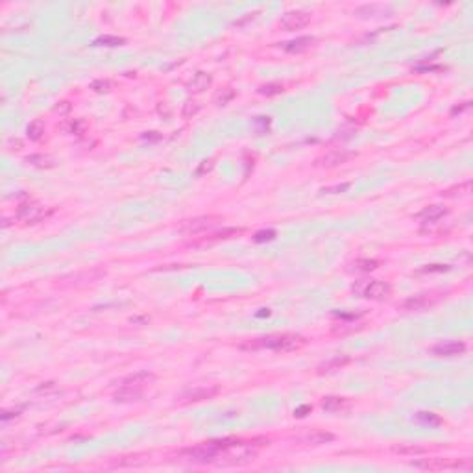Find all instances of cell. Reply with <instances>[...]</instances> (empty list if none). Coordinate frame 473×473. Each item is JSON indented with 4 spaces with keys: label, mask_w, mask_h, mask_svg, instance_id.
Returning a JSON list of instances; mask_svg holds the SVG:
<instances>
[{
    "label": "cell",
    "mask_w": 473,
    "mask_h": 473,
    "mask_svg": "<svg viewBox=\"0 0 473 473\" xmlns=\"http://www.w3.org/2000/svg\"><path fill=\"white\" fill-rule=\"evenodd\" d=\"M276 231L274 229H266V231H259V233H255V237H253V240L255 242H266V240H274L276 239Z\"/></svg>",
    "instance_id": "4dcf8cb0"
},
{
    "label": "cell",
    "mask_w": 473,
    "mask_h": 473,
    "mask_svg": "<svg viewBox=\"0 0 473 473\" xmlns=\"http://www.w3.org/2000/svg\"><path fill=\"white\" fill-rule=\"evenodd\" d=\"M470 190H472V182H466V183H462V185H459V187H453V189H449V190H446V196H466L470 194Z\"/></svg>",
    "instance_id": "484cf974"
},
{
    "label": "cell",
    "mask_w": 473,
    "mask_h": 473,
    "mask_svg": "<svg viewBox=\"0 0 473 473\" xmlns=\"http://www.w3.org/2000/svg\"><path fill=\"white\" fill-rule=\"evenodd\" d=\"M141 395H143V392H141V390H137V388H120L117 394H115V401H120V403H124V401H137Z\"/></svg>",
    "instance_id": "d6986e66"
},
{
    "label": "cell",
    "mask_w": 473,
    "mask_h": 473,
    "mask_svg": "<svg viewBox=\"0 0 473 473\" xmlns=\"http://www.w3.org/2000/svg\"><path fill=\"white\" fill-rule=\"evenodd\" d=\"M414 468H420V470H429V472H440V470H451V468H466L470 470V462H460V460H453V459H440V457H433V459H421V460H414L412 462Z\"/></svg>",
    "instance_id": "277c9868"
},
{
    "label": "cell",
    "mask_w": 473,
    "mask_h": 473,
    "mask_svg": "<svg viewBox=\"0 0 473 473\" xmlns=\"http://www.w3.org/2000/svg\"><path fill=\"white\" fill-rule=\"evenodd\" d=\"M213 167H214V161H213V159H207V161H203L200 167H198L196 174H198V176L205 174V172H209V170H213Z\"/></svg>",
    "instance_id": "e575fe53"
},
{
    "label": "cell",
    "mask_w": 473,
    "mask_h": 473,
    "mask_svg": "<svg viewBox=\"0 0 473 473\" xmlns=\"http://www.w3.org/2000/svg\"><path fill=\"white\" fill-rule=\"evenodd\" d=\"M379 266V261L376 259H357L353 263V270H359V272H372L376 270Z\"/></svg>",
    "instance_id": "603a6c76"
},
{
    "label": "cell",
    "mask_w": 473,
    "mask_h": 473,
    "mask_svg": "<svg viewBox=\"0 0 473 473\" xmlns=\"http://www.w3.org/2000/svg\"><path fill=\"white\" fill-rule=\"evenodd\" d=\"M394 451H397V453H423V449L421 447H394Z\"/></svg>",
    "instance_id": "d590c367"
},
{
    "label": "cell",
    "mask_w": 473,
    "mask_h": 473,
    "mask_svg": "<svg viewBox=\"0 0 473 473\" xmlns=\"http://www.w3.org/2000/svg\"><path fill=\"white\" fill-rule=\"evenodd\" d=\"M95 45L96 46H120L126 45V39L124 37H117V35H102L95 39Z\"/></svg>",
    "instance_id": "7402d4cb"
},
{
    "label": "cell",
    "mask_w": 473,
    "mask_h": 473,
    "mask_svg": "<svg viewBox=\"0 0 473 473\" xmlns=\"http://www.w3.org/2000/svg\"><path fill=\"white\" fill-rule=\"evenodd\" d=\"M447 214V209L444 205H429L418 214V218L421 220V224H431V222H438L442 220Z\"/></svg>",
    "instance_id": "4fadbf2b"
},
{
    "label": "cell",
    "mask_w": 473,
    "mask_h": 473,
    "mask_svg": "<svg viewBox=\"0 0 473 473\" xmlns=\"http://www.w3.org/2000/svg\"><path fill=\"white\" fill-rule=\"evenodd\" d=\"M466 351V344L464 342H442L438 346L431 348V353L436 357H455V355H462Z\"/></svg>",
    "instance_id": "8fae6325"
},
{
    "label": "cell",
    "mask_w": 473,
    "mask_h": 473,
    "mask_svg": "<svg viewBox=\"0 0 473 473\" xmlns=\"http://www.w3.org/2000/svg\"><path fill=\"white\" fill-rule=\"evenodd\" d=\"M348 363H350V359H348V357H337V359H331V361H327V363L320 364V366H318V372H320V374H325V372H335V370H340L342 366H346Z\"/></svg>",
    "instance_id": "ac0fdd59"
},
{
    "label": "cell",
    "mask_w": 473,
    "mask_h": 473,
    "mask_svg": "<svg viewBox=\"0 0 473 473\" xmlns=\"http://www.w3.org/2000/svg\"><path fill=\"white\" fill-rule=\"evenodd\" d=\"M436 301H438V296H434V294H416L403 301L401 309L403 311H421L425 307L434 305Z\"/></svg>",
    "instance_id": "9c48e42d"
},
{
    "label": "cell",
    "mask_w": 473,
    "mask_h": 473,
    "mask_svg": "<svg viewBox=\"0 0 473 473\" xmlns=\"http://www.w3.org/2000/svg\"><path fill=\"white\" fill-rule=\"evenodd\" d=\"M220 222L218 216H198V218H192V220H185L180 226V233L183 235H196L201 233L205 229H211L213 226H216Z\"/></svg>",
    "instance_id": "5b68a950"
},
{
    "label": "cell",
    "mask_w": 473,
    "mask_h": 473,
    "mask_svg": "<svg viewBox=\"0 0 473 473\" xmlns=\"http://www.w3.org/2000/svg\"><path fill=\"white\" fill-rule=\"evenodd\" d=\"M309 410H311V407H309V405H305V407H299L298 410L294 412V416H298V418H303L305 412H309Z\"/></svg>",
    "instance_id": "8d00e7d4"
},
{
    "label": "cell",
    "mask_w": 473,
    "mask_h": 473,
    "mask_svg": "<svg viewBox=\"0 0 473 473\" xmlns=\"http://www.w3.org/2000/svg\"><path fill=\"white\" fill-rule=\"evenodd\" d=\"M211 84H213V76L211 74H207V72H196L194 78L189 82L187 87L190 93H203Z\"/></svg>",
    "instance_id": "5bb4252c"
},
{
    "label": "cell",
    "mask_w": 473,
    "mask_h": 473,
    "mask_svg": "<svg viewBox=\"0 0 473 473\" xmlns=\"http://www.w3.org/2000/svg\"><path fill=\"white\" fill-rule=\"evenodd\" d=\"M311 22V15L307 11H301V9H296V11H288L281 17V26L288 30V32H294V30H301L307 24Z\"/></svg>",
    "instance_id": "8992f818"
},
{
    "label": "cell",
    "mask_w": 473,
    "mask_h": 473,
    "mask_svg": "<svg viewBox=\"0 0 473 473\" xmlns=\"http://www.w3.org/2000/svg\"><path fill=\"white\" fill-rule=\"evenodd\" d=\"M26 133L32 141H39L41 137H43V133H45V122H43V120H33V122H30V126L26 128Z\"/></svg>",
    "instance_id": "44dd1931"
},
{
    "label": "cell",
    "mask_w": 473,
    "mask_h": 473,
    "mask_svg": "<svg viewBox=\"0 0 473 473\" xmlns=\"http://www.w3.org/2000/svg\"><path fill=\"white\" fill-rule=\"evenodd\" d=\"M200 111V104L196 102V100H187L185 104H183V109H182V117L183 118H192Z\"/></svg>",
    "instance_id": "cb8c5ba5"
},
{
    "label": "cell",
    "mask_w": 473,
    "mask_h": 473,
    "mask_svg": "<svg viewBox=\"0 0 473 473\" xmlns=\"http://www.w3.org/2000/svg\"><path fill=\"white\" fill-rule=\"evenodd\" d=\"M305 344L303 337L299 335H274V337H266L259 338V340H253V342L242 344L244 350H257V348H268L274 351H294L301 348Z\"/></svg>",
    "instance_id": "6da1fadb"
},
{
    "label": "cell",
    "mask_w": 473,
    "mask_h": 473,
    "mask_svg": "<svg viewBox=\"0 0 473 473\" xmlns=\"http://www.w3.org/2000/svg\"><path fill=\"white\" fill-rule=\"evenodd\" d=\"M111 87H113V85H111L109 80H96V82L91 84V89L96 93H109Z\"/></svg>",
    "instance_id": "f1b7e54d"
},
{
    "label": "cell",
    "mask_w": 473,
    "mask_h": 473,
    "mask_svg": "<svg viewBox=\"0 0 473 473\" xmlns=\"http://www.w3.org/2000/svg\"><path fill=\"white\" fill-rule=\"evenodd\" d=\"M312 45H314V37H298V39L285 43L283 48L290 54H301V52H307Z\"/></svg>",
    "instance_id": "9a60e30c"
},
{
    "label": "cell",
    "mask_w": 473,
    "mask_h": 473,
    "mask_svg": "<svg viewBox=\"0 0 473 473\" xmlns=\"http://www.w3.org/2000/svg\"><path fill=\"white\" fill-rule=\"evenodd\" d=\"M233 96H235V91H233V89H224V91H222L220 95L216 96V104H218V105H226L227 102H229V100H231Z\"/></svg>",
    "instance_id": "1f68e13d"
},
{
    "label": "cell",
    "mask_w": 473,
    "mask_h": 473,
    "mask_svg": "<svg viewBox=\"0 0 473 473\" xmlns=\"http://www.w3.org/2000/svg\"><path fill=\"white\" fill-rule=\"evenodd\" d=\"M353 292L361 298L386 299L392 296V285L386 281H377V279H361L353 285Z\"/></svg>",
    "instance_id": "7a4b0ae2"
},
{
    "label": "cell",
    "mask_w": 473,
    "mask_h": 473,
    "mask_svg": "<svg viewBox=\"0 0 473 473\" xmlns=\"http://www.w3.org/2000/svg\"><path fill=\"white\" fill-rule=\"evenodd\" d=\"M156 381V376L150 372H137L133 376H128L126 379L120 381V388H137L143 390L146 384H152Z\"/></svg>",
    "instance_id": "30bf717a"
},
{
    "label": "cell",
    "mask_w": 473,
    "mask_h": 473,
    "mask_svg": "<svg viewBox=\"0 0 473 473\" xmlns=\"http://www.w3.org/2000/svg\"><path fill=\"white\" fill-rule=\"evenodd\" d=\"M322 408L327 410V412H333V414H338V412H346L350 408V401L346 397H337V395H329V397H324L322 401Z\"/></svg>",
    "instance_id": "7c38bea8"
},
{
    "label": "cell",
    "mask_w": 473,
    "mask_h": 473,
    "mask_svg": "<svg viewBox=\"0 0 473 473\" xmlns=\"http://www.w3.org/2000/svg\"><path fill=\"white\" fill-rule=\"evenodd\" d=\"M281 91H283V85H281V84H268V85H263V87L259 89L261 95H266V96L279 95Z\"/></svg>",
    "instance_id": "83f0119b"
},
{
    "label": "cell",
    "mask_w": 473,
    "mask_h": 473,
    "mask_svg": "<svg viewBox=\"0 0 473 473\" xmlns=\"http://www.w3.org/2000/svg\"><path fill=\"white\" fill-rule=\"evenodd\" d=\"M333 440H335V436L331 433H325V431H316V433L307 436V442H309L311 446H322V444H327V442H333Z\"/></svg>",
    "instance_id": "ffe728a7"
},
{
    "label": "cell",
    "mask_w": 473,
    "mask_h": 473,
    "mask_svg": "<svg viewBox=\"0 0 473 473\" xmlns=\"http://www.w3.org/2000/svg\"><path fill=\"white\" fill-rule=\"evenodd\" d=\"M220 388L216 384H211V386H198V388H192L185 392V394L180 397L182 403H196V401H203V399H213L214 395H218Z\"/></svg>",
    "instance_id": "52a82bcc"
},
{
    "label": "cell",
    "mask_w": 473,
    "mask_h": 473,
    "mask_svg": "<svg viewBox=\"0 0 473 473\" xmlns=\"http://www.w3.org/2000/svg\"><path fill=\"white\" fill-rule=\"evenodd\" d=\"M416 420L423 421V423H431V425H440L442 420L434 412H418L416 414Z\"/></svg>",
    "instance_id": "4316f807"
},
{
    "label": "cell",
    "mask_w": 473,
    "mask_h": 473,
    "mask_svg": "<svg viewBox=\"0 0 473 473\" xmlns=\"http://www.w3.org/2000/svg\"><path fill=\"white\" fill-rule=\"evenodd\" d=\"M26 163L30 167L35 169H52L54 167V159L50 156H43V154H35V156H28Z\"/></svg>",
    "instance_id": "e0dca14e"
},
{
    "label": "cell",
    "mask_w": 473,
    "mask_h": 473,
    "mask_svg": "<svg viewBox=\"0 0 473 473\" xmlns=\"http://www.w3.org/2000/svg\"><path fill=\"white\" fill-rule=\"evenodd\" d=\"M357 154L355 152H348V150H333V152H329V154H325L324 157H320L318 159V165L320 167H327V169H333V167H338V165H344V163H348L350 159H353Z\"/></svg>",
    "instance_id": "ba28073f"
},
{
    "label": "cell",
    "mask_w": 473,
    "mask_h": 473,
    "mask_svg": "<svg viewBox=\"0 0 473 473\" xmlns=\"http://www.w3.org/2000/svg\"><path fill=\"white\" fill-rule=\"evenodd\" d=\"M350 189V183H342V185H335V187H325L322 189L324 194H338V192H346Z\"/></svg>",
    "instance_id": "d6a6232c"
},
{
    "label": "cell",
    "mask_w": 473,
    "mask_h": 473,
    "mask_svg": "<svg viewBox=\"0 0 473 473\" xmlns=\"http://www.w3.org/2000/svg\"><path fill=\"white\" fill-rule=\"evenodd\" d=\"M84 126H85L84 120H69V122H65L61 126V130L65 131V133H82Z\"/></svg>",
    "instance_id": "d4e9b609"
},
{
    "label": "cell",
    "mask_w": 473,
    "mask_h": 473,
    "mask_svg": "<svg viewBox=\"0 0 473 473\" xmlns=\"http://www.w3.org/2000/svg\"><path fill=\"white\" fill-rule=\"evenodd\" d=\"M240 233H242V229H239V227H226V229H222L218 233L209 235L201 244H211V242H218V240H224V239H231V237H237V235Z\"/></svg>",
    "instance_id": "2e32d148"
},
{
    "label": "cell",
    "mask_w": 473,
    "mask_h": 473,
    "mask_svg": "<svg viewBox=\"0 0 473 473\" xmlns=\"http://www.w3.org/2000/svg\"><path fill=\"white\" fill-rule=\"evenodd\" d=\"M72 109L71 102H67V100H63V102H59L56 107H54V113H58V115H67L69 111Z\"/></svg>",
    "instance_id": "836d02e7"
},
{
    "label": "cell",
    "mask_w": 473,
    "mask_h": 473,
    "mask_svg": "<svg viewBox=\"0 0 473 473\" xmlns=\"http://www.w3.org/2000/svg\"><path fill=\"white\" fill-rule=\"evenodd\" d=\"M50 213H52V209H46L43 203L28 200L19 205V209H17V218H19L20 222H24V224H35V222L46 218Z\"/></svg>",
    "instance_id": "3957f363"
},
{
    "label": "cell",
    "mask_w": 473,
    "mask_h": 473,
    "mask_svg": "<svg viewBox=\"0 0 473 473\" xmlns=\"http://www.w3.org/2000/svg\"><path fill=\"white\" fill-rule=\"evenodd\" d=\"M447 270H449V266H447V265H427V266H423V268H420V270H416V274L447 272Z\"/></svg>",
    "instance_id": "f546056e"
}]
</instances>
